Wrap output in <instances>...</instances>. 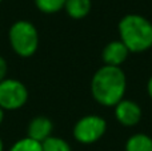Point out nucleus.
Segmentation results:
<instances>
[{
    "label": "nucleus",
    "instance_id": "6",
    "mask_svg": "<svg viewBox=\"0 0 152 151\" xmlns=\"http://www.w3.org/2000/svg\"><path fill=\"white\" fill-rule=\"evenodd\" d=\"M115 118L124 127H134L142 120V107L131 99H123L113 107Z\"/></svg>",
    "mask_w": 152,
    "mask_h": 151
},
{
    "label": "nucleus",
    "instance_id": "17",
    "mask_svg": "<svg viewBox=\"0 0 152 151\" xmlns=\"http://www.w3.org/2000/svg\"><path fill=\"white\" fill-rule=\"evenodd\" d=\"M0 151H4V143H3L1 138H0Z\"/></svg>",
    "mask_w": 152,
    "mask_h": 151
},
{
    "label": "nucleus",
    "instance_id": "9",
    "mask_svg": "<svg viewBox=\"0 0 152 151\" xmlns=\"http://www.w3.org/2000/svg\"><path fill=\"white\" fill-rule=\"evenodd\" d=\"M91 0H66V5H64V11L67 12V15L76 20L86 18L91 12Z\"/></svg>",
    "mask_w": 152,
    "mask_h": 151
},
{
    "label": "nucleus",
    "instance_id": "1",
    "mask_svg": "<svg viewBox=\"0 0 152 151\" xmlns=\"http://www.w3.org/2000/svg\"><path fill=\"white\" fill-rule=\"evenodd\" d=\"M92 98L104 107H115L124 99L127 76L121 67L102 66L91 79Z\"/></svg>",
    "mask_w": 152,
    "mask_h": 151
},
{
    "label": "nucleus",
    "instance_id": "18",
    "mask_svg": "<svg viewBox=\"0 0 152 151\" xmlns=\"http://www.w3.org/2000/svg\"><path fill=\"white\" fill-rule=\"evenodd\" d=\"M1 1H3V0H0V3H1Z\"/></svg>",
    "mask_w": 152,
    "mask_h": 151
},
{
    "label": "nucleus",
    "instance_id": "7",
    "mask_svg": "<svg viewBox=\"0 0 152 151\" xmlns=\"http://www.w3.org/2000/svg\"><path fill=\"white\" fill-rule=\"evenodd\" d=\"M129 50L126 47L121 40H112L107 43L105 47L103 48L102 59L104 62V66L111 67H121V64L127 60L129 55Z\"/></svg>",
    "mask_w": 152,
    "mask_h": 151
},
{
    "label": "nucleus",
    "instance_id": "12",
    "mask_svg": "<svg viewBox=\"0 0 152 151\" xmlns=\"http://www.w3.org/2000/svg\"><path fill=\"white\" fill-rule=\"evenodd\" d=\"M43 151H72L69 143L60 136H50L42 143Z\"/></svg>",
    "mask_w": 152,
    "mask_h": 151
},
{
    "label": "nucleus",
    "instance_id": "16",
    "mask_svg": "<svg viewBox=\"0 0 152 151\" xmlns=\"http://www.w3.org/2000/svg\"><path fill=\"white\" fill-rule=\"evenodd\" d=\"M3 120H4V110L0 107V125L3 123Z\"/></svg>",
    "mask_w": 152,
    "mask_h": 151
},
{
    "label": "nucleus",
    "instance_id": "14",
    "mask_svg": "<svg viewBox=\"0 0 152 151\" xmlns=\"http://www.w3.org/2000/svg\"><path fill=\"white\" fill-rule=\"evenodd\" d=\"M7 74H8V63L3 56H0V83L4 79H7Z\"/></svg>",
    "mask_w": 152,
    "mask_h": 151
},
{
    "label": "nucleus",
    "instance_id": "5",
    "mask_svg": "<svg viewBox=\"0 0 152 151\" xmlns=\"http://www.w3.org/2000/svg\"><path fill=\"white\" fill-rule=\"evenodd\" d=\"M28 102V90L18 79L7 78L0 83V107L4 111H16Z\"/></svg>",
    "mask_w": 152,
    "mask_h": 151
},
{
    "label": "nucleus",
    "instance_id": "8",
    "mask_svg": "<svg viewBox=\"0 0 152 151\" xmlns=\"http://www.w3.org/2000/svg\"><path fill=\"white\" fill-rule=\"evenodd\" d=\"M52 131H53L52 120L48 117H44V115H37L28 123L27 136L39 142V143H43L47 138L52 136Z\"/></svg>",
    "mask_w": 152,
    "mask_h": 151
},
{
    "label": "nucleus",
    "instance_id": "3",
    "mask_svg": "<svg viewBox=\"0 0 152 151\" xmlns=\"http://www.w3.org/2000/svg\"><path fill=\"white\" fill-rule=\"evenodd\" d=\"M39 32L29 20H16L8 29V42L20 58H31L39 48Z\"/></svg>",
    "mask_w": 152,
    "mask_h": 151
},
{
    "label": "nucleus",
    "instance_id": "13",
    "mask_svg": "<svg viewBox=\"0 0 152 151\" xmlns=\"http://www.w3.org/2000/svg\"><path fill=\"white\" fill-rule=\"evenodd\" d=\"M8 151H43V149H42V143L26 136V138H21L19 141H16L10 147Z\"/></svg>",
    "mask_w": 152,
    "mask_h": 151
},
{
    "label": "nucleus",
    "instance_id": "15",
    "mask_svg": "<svg viewBox=\"0 0 152 151\" xmlns=\"http://www.w3.org/2000/svg\"><path fill=\"white\" fill-rule=\"evenodd\" d=\"M147 94H148V96L152 99V76L148 79V82H147Z\"/></svg>",
    "mask_w": 152,
    "mask_h": 151
},
{
    "label": "nucleus",
    "instance_id": "10",
    "mask_svg": "<svg viewBox=\"0 0 152 151\" xmlns=\"http://www.w3.org/2000/svg\"><path fill=\"white\" fill-rule=\"evenodd\" d=\"M126 151H152V138L147 134H132L126 142Z\"/></svg>",
    "mask_w": 152,
    "mask_h": 151
},
{
    "label": "nucleus",
    "instance_id": "4",
    "mask_svg": "<svg viewBox=\"0 0 152 151\" xmlns=\"http://www.w3.org/2000/svg\"><path fill=\"white\" fill-rule=\"evenodd\" d=\"M107 131V122L103 117L89 114L81 117L75 123L72 135L75 141L81 144H94L104 136Z\"/></svg>",
    "mask_w": 152,
    "mask_h": 151
},
{
    "label": "nucleus",
    "instance_id": "11",
    "mask_svg": "<svg viewBox=\"0 0 152 151\" xmlns=\"http://www.w3.org/2000/svg\"><path fill=\"white\" fill-rule=\"evenodd\" d=\"M35 5L42 13L52 15L64 10L66 0H35Z\"/></svg>",
    "mask_w": 152,
    "mask_h": 151
},
{
    "label": "nucleus",
    "instance_id": "2",
    "mask_svg": "<svg viewBox=\"0 0 152 151\" xmlns=\"http://www.w3.org/2000/svg\"><path fill=\"white\" fill-rule=\"evenodd\" d=\"M119 40L131 54H140L152 48V23L139 13H128L119 20Z\"/></svg>",
    "mask_w": 152,
    "mask_h": 151
}]
</instances>
